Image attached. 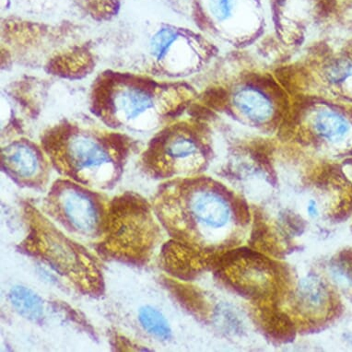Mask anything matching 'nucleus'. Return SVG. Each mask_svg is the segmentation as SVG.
Returning <instances> with one entry per match:
<instances>
[{"mask_svg": "<svg viewBox=\"0 0 352 352\" xmlns=\"http://www.w3.org/2000/svg\"><path fill=\"white\" fill-rule=\"evenodd\" d=\"M151 204L162 228L172 238L162 257L177 266L186 258L194 264L197 252L206 250L232 221L226 194L211 181L176 180L160 188Z\"/></svg>", "mask_w": 352, "mask_h": 352, "instance_id": "obj_1", "label": "nucleus"}, {"mask_svg": "<svg viewBox=\"0 0 352 352\" xmlns=\"http://www.w3.org/2000/svg\"><path fill=\"white\" fill-rule=\"evenodd\" d=\"M162 228L151 202L140 195H120L110 199L104 234L94 249L102 259L143 266L162 242Z\"/></svg>", "mask_w": 352, "mask_h": 352, "instance_id": "obj_2", "label": "nucleus"}, {"mask_svg": "<svg viewBox=\"0 0 352 352\" xmlns=\"http://www.w3.org/2000/svg\"><path fill=\"white\" fill-rule=\"evenodd\" d=\"M29 234L24 243L30 254L58 273L80 294L99 296L104 289L98 260L62 232L45 214L28 206Z\"/></svg>", "mask_w": 352, "mask_h": 352, "instance_id": "obj_3", "label": "nucleus"}, {"mask_svg": "<svg viewBox=\"0 0 352 352\" xmlns=\"http://www.w3.org/2000/svg\"><path fill=\"white\" fill-rule=\"evenodd\" d=\"M45 150L62 175L94 190L112 189L123 170L124 148L94 135L52 137L45 142Z\"/></svg>", "mask_w": 352, "mask_h": 352, "instance_id": "obj_4", "label": "nucleus"}, {"mask_svg": "<svg viewBox=\"0 0 352 352\" xmlns=\"http://www.w3.org/2000/svg\"><path fill=\"white\" fill-rule=\"evenodd\" d=\"M72 180H58L43 200V212L73 238L94 245L107 226L110 199Z\"/></svg>", "mask_w": 352, "mask_h": 352, "instance_id": "obj_5", "label": "nucleus"}, {"mask_svg": "<svg viewBox=\"0 0 352 352\" xmlns=\"http://www.w3.org/2000/svg\"><path fill=\"white\" fill-rule=\"evenodd\" d=\"M226 96L227 116L243 126L267 131L283 126L291 107L286 91L261 73L232 81Z\"/></svg>", "mask_w": 352, "mask_h": 352, "instance_id": "obj_6", "label": "nucleus"}, {"mask_svg": "<svg viewBox=\"0 0 352 352\" xmlns=\"http://www.w3.org/2000/svg\"><path fill=\"white\" fill-rule=\"evenodd\" d=\"M197 17L231 47H248L267 28L265 0H194Z\"/></svg>", "mask_w": 352, "mask_h": 352, "instance_id": "obj_7", "label": "nucleus"}, {"mask_svg": "<svg viewBox=\"0 0 352 352\" xmlns=\"http://www.w3.org/2000/svg\"><path fill=\"white\" fill-rule=\"evenodd\" d=\"M207 160V145L188 126H176L151 143L144 154L148 172L156 177L188 175L199 172Z\"/></svg>", "mask_w": 352, "mask_h": 352, "instance_id": "obj_8", "label": "nucleus"}, {"mask_svg": "<svg viewBox=\"0 0 352 352\" xmlns=\"http://www.w3.org/2000/svg\"><path fill=\"white\" fill-rule=\"evenodd\" d=\"M278 36L305 37L326 23L338 9L337 0H267Z\"/></svg>", "mask_w": 352, "mask_h": 352, "instance_id": "obj_9", "label": "nucleus"}, {"mask_svg": "<svg viewBox=\"0 0 352 352\" xmlns=\"http://www.w3.org/2000/svg\"><path fill=\"white\" fill-rule=\"evenodd\" d=\"M2 165L13 179L26 188L41 189L47 184V164L34 146L16 142L2 148Z\"/></svg>", "mask_w": 352, "mask_h": 352, "instance_id": "obj_10", "label": "nucleus"}, {"mask_svg": "<svg viewBox=\"0 0 352 352\" xmlns=\"http://www.w3.org/2000/svg\"><path fill=\"white\" fill-rule=\"evenodd\" d=\"M111 102L116 116L126 122L139 119L154 107L150 90L138 85H126L124 88L116 89Z\"/></svg>", "mask_w": 352, "mask_h": 352, "instance_id": "obj_11", "label": "nucleus"}, {"mask_svg": "<svg viewBox=\"0 0 352 352\" xmlns=\"http://www.w3.org/2000/svg\"><path fill=\"white\" fill-rule=\"evenodd\" d=\"M297 298L300 309L307 314L318 315L329 305V292L320 278L311 275L300 280Z\"/></svg>", "mask_w": 352, "mask_h": 352, "instance_id": "obj_12", "label": "nucleus"}, {"mask_svg": "<svg viewBox=\"0 0 352 352\" xmlns=\"http://www.w3.org/2000/svg\"><path fill=\"white\" fill-rule=\"evenodd\" d=\"M10 299L15 310L24 318L36 321L43 316V300L32 289L16 286L10 292Z\"/></svg>", "mask_w": 352, "mask_h": 352, "instance_id": "obj_13", "label": "nucleus"}, {"mask_svg": "<svg viewBox=\"0 0 352 352\" xmlns=\"http://www.w3.org/2000/svg\"><path fill=\"white\" fill-rule=\"evenodd\" d=\"M139 320L148 334L158 338L159 340H166L172 335V330L166 318L151 306H144L140 310Z\"/></svg>", "mask_w": 352, "mask_h": 352, "instance_id": "obj_14", "label": "nucleus"}, {"mask_svg": "<svg viewBox=\"0 0 352 352\" xmlns=\"http://www.w3.org/2000/svg\"><path fill=\"white\" fill-rule=\"evenodd\" d=\"M180 37L179 32L173 28H164L157 32L151 43L153 56L161 60Z\"/></svg>", "mask_w": 352, "mask_h": 352, "instance_id": "obj_15", "label": "nucleus"}, {"mask_svg": "<svg viewBox=\"0 0 352 352\" xmlns=\"http://www.w3.org/2000/svg\"><path fill=\"white\" fill-rule=\"evenodd\" d=\"M331 270L336 280L341 283L352 285V254H341L332 265Z\"/></svg>", "mask_w": 352, "mask_h": 352, "instance_id": "obj_16", "label": "nucleus"}, {"mask_svg": "<svg viewBox=\"0 0 352 352\" xmlns=\"http://www.w3.org/2000/svg\"><path fill=\"white\" fill-rule=\"evenodd\" d=\"M307 211L310 216L316 217L318 215V208L316 201L311 200L309 205H308Z\"/></svg>", "mask_w": 352, "mask_h": 352, "instance_id": "obj_17", "label": "nucleus"}]
</instances>
